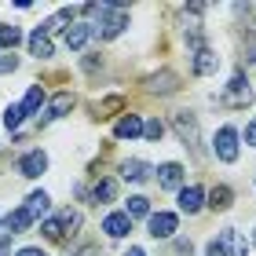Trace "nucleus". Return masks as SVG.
Masks as SVG:
<instances>
[{"label":"nucleus","instance_id":"30","mask_svg":"<svg viewBox=\"0 0 256 256\" xmlns=\"http://www.w3.org/2000/svg\"><path fill=\"white\" fill-rule=\"evenodd\" d=\"M246 143H249V146H256V118L246 124Z\"/></svg>","mask_w":256,"mask_h":256},{"label":"nucleus","instance_id":"18","mask_svg":"<svg viewBox=\"0 0 256 256\" xmlns=\"http://www.w3.org/2000/svg\"><path fill=\"white\" fill-rule=\"evenodd\" d=\"M146 88H150V92H161V96H168V92H176L180 84H176V74H168V70H165V74H154V77H150Z\"/></svg>","mask_w":256,"mask_h":256},{"label":"nucleus","instance_id":"12","mask_svg":"<svg viewBox=\"0 0 256 256\" xmlns=\"http://www.w3.org/2000/svg\"><path fill=\"white\" fill-rule=\"evenodd\" d=\"M102 230H106L110 238H124L128 230H132V220H128L124 212H110L106 220H102Z\"/></svg>","mask_w":256,"mask_h":256},{"label":"nucleus","instance_id":"34","mask_svg":"<svg viewBox=\"0 0 256 256\" xmlns=\"http://www.w3.org/2000/svg\"><path fill=\"white\" fill-rule=\"evenodd\" d=\"M84 256H102V252H96V249H88V252H84Z\"/></svg>","mask_w":256,"mask_h":256},{"label":"nucleus","instance_id":"15","mask_svg":"<svg viewBox=\"0 0 256 256\" xmlns=\"http://www.w3.org/2000/svg\"><path fill=\"white\" fill-rule=\"evenodd\" d=\"M74 106V96L70 92H59V96L52 99V106H48V114H44V124L48 121H55V118H66V110Z\"/></svg>","mask_w":256,"mask_h":256},{"label":"nucleus","instance_id":"20","mask_svg":"<svg viewBox=\"0 0 256 256\" xmlns=\"http://www.w3.org/2000/svg\"><path fill=\"white\" fill-rule=\"evenodd\" d=\"M33 224V216L26 212V205H22V208H15V212H8V220H4V227L11 230V234H18V230H26Z\"/></svg>","mask_w":256,"mask_h":256},{"label":"nucleus","instance_id":"3","mask_svg":"<svg viewBox=\"0 0 256 256\" xmlns=\"http://www.w3.org/2000/svg\"><path fill=\"white\" fill-rule=\"evenodd\" d=\"M128 26V8H106L99 15V37H118V33Z\"/></svg>","mask_w":256,"mask_h":256},{"label":"nucleus","instance_id":"33","mask_svg":"<svg viewBox=\"0 0 256 256\" xmlns=\"http://www.w3.org/2000/svg\"><path fill=\"white\" fill-rule=\"evenodd\" d=\"M128 256H146L143 249H128Z\"/></svg>","mask_w":256,"mask_h":256},{"label":"nucleus","instance_id":"25","mask_svg":"<svg viewBox=\"0 0 256 256\" xmlns=\"http://www.w3.org/2000/svg\"><path fill=\"white\" fill-rule=\"evenodd\" d=\"M18 40H22L18 26H11V22H0V44H4V48H15Z\"/></svg>","mask_w":256,"mask_h":256},{"label":"nucleus","instance_id":"23","mask_svg":"<svg viewBox=\"0 0 256 256\" xmlns=\"http://www.w3.org/2000/svg\"><path fill=\"white\" fill-rule=\"evenodd\" d=\"M124 216H128V220H136V216H150V202H146L143 194L128 198V202H124Z\"/></svg>","mask_w":256,"mask_h":256},{"label":"nucleus","instance_id":"9","mask_svg":"<svg viewBox=\"0 0 256 256\" xmlns=\"http://www.w3.org/2000/svg\"><path fill=\"white\" fill-rule=\"evenodd\" d=\"M92 33H96V26H92V22H74V26L66 30V48H70V52H80V48L88 44Z\"/></svg>","mask_w":256,"mask_h":256},{"label":"nucleus","instance_id":"13","mask_svg":"<svg viewBox=\"0 0 256 256\" xmlns=\"http://www.w3.org/2000/svg\"><path fill=\"white\" fill-rule=\"evenodd\" d=\"M114 136H118V139H136V136H143V121H139L136 114H124V118L114 124Z\"/></svg>","mask_w":256,"mask_h":256},{"label":"nucleus","instance_id":"32","mask_svg":"<svg viewBox=\"0 0 256 256\" xmlns=\"http://www.w3.org/2000/svg\"><path fill=\"white\" fill-rule=\"evenodd\" d=\"M18 256H44V252H40V249H22Z\"/></svg>","mask_w":256,"mask_h":256},{"label":"nucleus","instance_id":"10","mask_svg":"<svg viewBox=\"0 0 256 256\" xmlns=\"http://www.w3.org/2000/svg\"><path fill=\"white\" fill-rule=\"evenodd\" d=\"M158 183L165 190H176L180 183H183V165H176V161H165V165L158 168Z\"/></svg>","mask_w":256,"mask_h":256},{"label":"nucleus","instance_id":"5","mask_svg":"<svg viewBox=\"0 0 256 256\" xmlns=\"http://www.w3.org/2000/svg\"><path fill=\"white\" fill-rule=\"evenodd\" d=\"M216 158L227 161V165L238 158V128L227 124V128H220V132H216Z\"/></svg>","mask_w":256,"mask_h":256},{"label":"nucleus","instance_id":"19","mask_svg":"<svg viewBox=\"0 0 256 256\" xmlns=\"http://www.w3.org/2000/svg\"><path fill=\"white\" fill-rule=\"evenodd\" d=\"M48 205H52V198H48V194H44V190H33V194L26 198V212H30L33 220H37V216H44V212H48Z\"/></svg>","mask_w":256,"mask_h":256},{"label":"nucleus","instance_id":"14","mask_svg":"<svg viewBox=\"0 0 256 256\" xmlns=\"http://www.w3.org/2000/svg\"><path fill=\"white\" fill-rule=\"evenodd\" d=\"M121 176L128 183H143L150 176V165H146V161H139V158H132V161H124V165H121Z\"/></svg>","mask_w":256,"mask_h":256},{"label":"nucleus","instance_id":"4","mask_svg":"<svg viewBox=\"0 0 256 256\" xmlns=\"http://www.w3.org/2000/svg\"><path fill=\"white\" fill-rule=\"evenodd\" d=\"M224 102H227V106H249V102H252L249 80H246V74H242V70H234V77H230V92L224 96Z\"/></svg>","mask_w":256,"mask_h":256},{"label":"nucleus","instance_id":"29","mask_svg":"<svg viewBox=\"0 0 256 256\" xmlns=\"http://www.w3.org/2000/svg\"><path fill=\"white\" fill-rule=\"evenodd\" d=\"M15 66H18V59H15V55H0V74H11Z\"/></svg>","mask_w":256,"mask_h":256},{"label":"nucleus","instance_id":"27","mask_svg":"<svg viewBox=\"0 0 256 256\" xmlns=\"http://www.w3.org/2000/svg\"><path fill=\"white\" fill-rule=\"evenodd\" d=\"M143 136H146V139H154V143H158V139L165 136V124H161V121H146V124H143Z\"/></svg>","mask_w":256,"mask_h":256},{"label":"nucleus","instance_id":"28","mask_svg":"<svg viewBox=\"0 0 256 256\" xmlns=\"http://www.w3.org/2000/svg\"><path fill=\"white\" fill-rule=\"evenodd\" d=\"M121 106H124V102H121L118 96H114V99H102V102H99V118H110V114L121 110Z\"/></svg>","mask_w":256,"mask_h":256},{"label":"nucleus","instance_id":"17","mask_svg":"<svg viewBox=\"0 0 256 256\" xmlns=\"http://www.w3.org/2000/svg\"><path fill=\"white\" fill-rule=\"evenodd\" d=\"M118 198V183L114 180H99L96 187H92V202L96 205H106V202H114Z\"/></svg>","mask_w":256,"mask_h":256},{"label":"nucleus","instance_id":"11","mask_svg":"<svg viewBox=\"0 0 256 256\" xmlns=\"http://www.w3.org/2000/svg\"><path fill=\"white\" fill-rule=\"evenodd\" d=\"M202 205H205V194H202V187H183V190H180V208H183L187 216L202 212Z\"/></svg>","mask_w":256,"mask_h":256},{"label":"nucleus","instance_id":"22","mask_svg":"<svg viewBox=\"0 0 256 256\" xmlns=\"http://www.w3.org/2000/svg\"><path fill=\"white\" fill-rule=\"evenodd\" d=\"M220 66V59H216V55L212 52H208V48H202V52H194V74H212V70Z\"/></svg>","mask_w":256,"mask_h":256},{"label":"nucleus","instance_id":"24","mask_svg":"<svg viewBox=\"0 0 256 256\" xmlns=\"http://www.w3.org/2000/svg\"><path fill=\"white\" fill-rule=\"evenodd\" d=\"M230 202H234L230 187H212V190H208V205H212V208H230Z\"/></svg>","mask_w":256,"mask_h":256},{"label":"nucleus","instance_id":"2","mask_svg":"<svg viewBox=\"0 0 256 256\" xmlns=\"http://www.w3.org/2000/svg\"><path fill=\"white\" fill-rule=\"evenodd\" d=\"M172 124H176V132H180V139L187 143L190 150H202V136H198V118L190 110H180L176 118H172Z\"/></svg>","mask_w":256,"mask_h":256},{"label":"nucleus","instance_id":"16","mask_svg":"<svg viewBox=\"0 0 256 256\" xmlns=\"http://www.w3.org/2000/svg\"><path fill=\"white\" fill-rule=\"evenodd\" d=\"M52 37H48V33H33V37H30V55H37V59H52Z\"/></svg>","mask_w":256,"mask_h":256},{"label":"nucleus","instance_id":"8","mask_svg":"<svg viewBox=\"0 0 256 256\" xmlns=\"http://www.w3.org/2000/svg\"><path fill=\"white\" fill-rule=\"evenodd\" d=\"M216 242L224 246V252H227V256H246V252H249V242L242 238L234 227H224V234H220Z\"/></svg>","mask_w":256,"mask_h":256},{"label":"nucleus","instance_id":"6","mask_svg":"<svg viewBox=\"0 0 256 256\" xmlns=\"http://www.w3.org/2000/svg\"><path fill=\"white\" fill-rule=\"evenodd\" d=\"M44 168H48V154H44V150H30V154L18 161V176H26V180H37Z\"/></svg>","mask_w":256,"mask_h":256},{"label":"nucleus","instance_id":"21","mask_svg":"<svg viewBox=\"0 0 256 256\" xmlns=\"http://www.w3.org/2000/svg\"><path fill=\"white\" fill-rule=\"evenodd\" d=\"M44 99H48V96H44V88H40V84H33V88L26 92V99L18 102V106H22V114H37V110L44 106Z\"/></svg>","mask_w":256,"mask_h":256},{"label":"nucleus","instance_id":"35","mask_svg":"<svg viewBox=\"0 0 256 256\" xmlns=\"http://www.w3.org/2000/svg\"><path fill=\"white\" fill-rule=\"evenodd\" d=\"M0 256H4V249H0Z\"/></svg>","mask_w":256,"mask_h":256},{"label":"nucleus","instance_id":"26","mask_svg":"<svg viewBox=\"0 0 256 256\" xmlns=\"http://www.w3.org/2000/svg\"><path fill=\"white\" fill-rule=\"evenodd\" d=\"M22 118H26V114H22V106H8V110H4V124H8V128H18Z\"/></svg>","mask_w":256,"mask_h":256},{"label":"nucleus","instance_id":"31","mask_svg":"<svg viewBox=\"0 0 256 256\" xmlns=\"http://www.w3.org/2000/svg\"><path fill=\"white\" fill-rule=\"evenodd\" d=\"M205 256H227V252H224V246H220V242H208V249H205Z\"/></svg>","mask_w":256,"mask_h":256},{"label":"nucleus","instance_id":"1","mask_svg":"<svg viewBox=\"0 0 256 256\" xmlns=\"http://www.w3.org/2000/svg\"><path fill=\"white\" fill-rule=\"evenodd\" d=\"M77 227H80V212H74V208H66V212L52 216L48 224H44V238H52V242H62L66 234H74Z\"/></svg>","mask_w":256,"mask_h":256},{"label":"nucleus","instance_id":"7","mask_svg":"<svg viewBox=\"0 0 256 256\" xmlns=\"http://www.w3.org/2000/svg\"><path fill=\"white\" fill-rule=\"evenodd\" d=\"M180 227V220L172 212H150V238H172Z\"/></svg>","mask_w":256,"mask_h":256}]
</instances>
